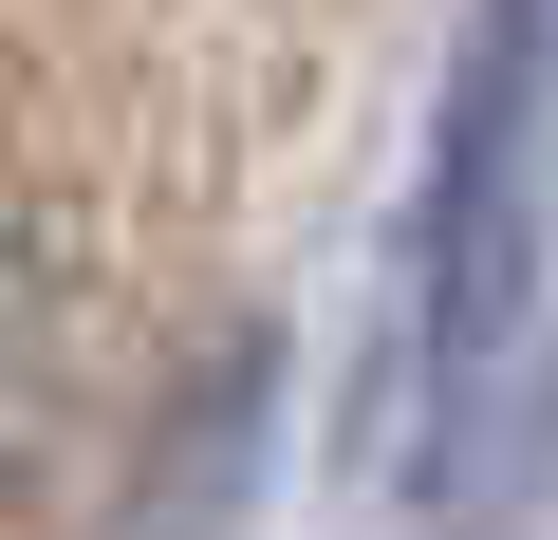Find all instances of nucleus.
<instances>
[{
    "mask_svg": "<svg viewBox=\"0 0 558 540\" xmlns=\"http://www.w3.org/2000/svg\"><path fill=\"white\" fill-rule=\"evenodd\" d=\"M539 317H558V0H465L447 112H428V187H410V261H391L410 503L484 447V410L521 392Z\"/></svg>",
    "mask_w": 558,
    "mask_h": 540,
    "instance_id": "1",
    "label": "nucleus"
}]
</instances>
